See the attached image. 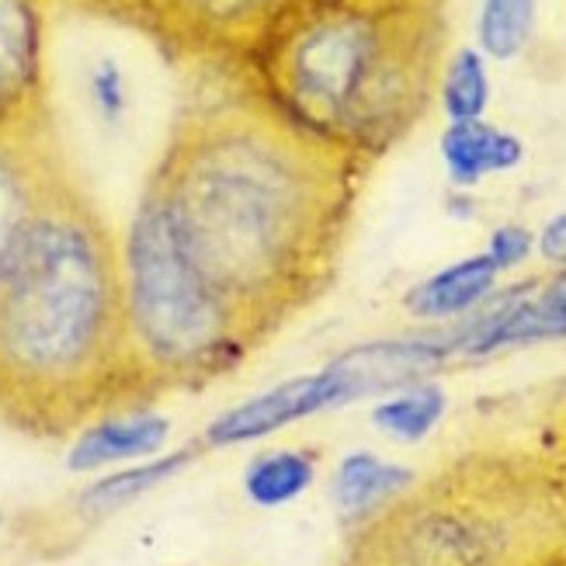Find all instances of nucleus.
Instances as JSON below:
<instances>
[{"label": "nucleus", "mask_w": 566, "mask_h": 566, "mask_svg": "<svg viewBox=\"0 0 566 566\" xmlns=\"http://www.w3.org/2000/svg\"><path fill=\"white\" fill-rule=\"evenodd\" d=\"M170 122L143 185L206 282L261 340L331 292L373 164L295 129L237 77Z\"/></svg>", "instance_id": "f257e3e1"}, {"label": "nucleus", "mask_w": 566, "mask_h": 566, "mask_svg": "<svg viewBox=\"0 0 566 566\" xmlns=\"http://www.w3.org/2000/svg\"><path fill=\"white\" fill-rule=\"evenodd\" d=\"M160 400L136 355L122 243L70 175L39 202L0 275V424L73 438Z\"/></svg>", "instance_id": "f03ea898"}, {"label": "nucleus", "mask_w": 566, "mask_h": 566, "mask_svg": "<svg viewBox=\"0 0 566 566\" xmlns=\"http://www.w3.org/2000/svg\"><path fill=\"white\" fill-rule=\"evenodd\" d=\"M446 39L441 0H319L275 21L223 73L295 129L376 164L428 115Z\"/></svg>", "instance_id": "7ed1b4c3"}, {"label": "nucleus", "mask_w": 566, "mask_h": 566, "mask_svg": "<svg viewBox=\"0 0 566 566\" xmlns=\"http://www.w3.org/2000/svg\"><path fill=\"white\" fill-rule=\"evenodd\" d=\"M566 553V483L532 441H480L355 525L340 566H538Z\"/></svg>", "instance_id": "20e7f679"}, {"label": "nucleus", "mask_w": 566, "mask_h": 566, "mask_svg": "<svg viewBox=\"0 0 566 566\" xmlns=\"http://www.w3.org/2000/svg\"><path fill=\"white\" fill-rule=\"evenodd\" d=\"M118 243L133 344L160 397L230 376L264 344L188 261L154 199L139 195Z\"/></svg>", "instance_id": "39448f33"}, {"label": "nucleus", "mask_w": 566, "mask_h": 566, "mask_svg": "<svg viewBox=\"0 0 566 566\" xmlns=\"http://www.w3.org/2000/svg\"><path fill=\"white\" fill-rule=\"evenodd\" d=\"M319 0H150L136 24L170 60L230 70L285 14Z\"/></svg>", "instance_id": "423d86ee"}, {"label": "nucleus", "mask_w": 566, "mask_h": 566, "mask_svg": "<svg viewBox=\"0 0 566 566\" xmlns=\"http://www.w3.org/2000/svg\"><path fill=\"white\" fill-rule=\"evenodd\" d=\"M70 170L53 115L0 129V275L24 223Z\"/></svg>", "instance_id": "0eeeda50"}, {"label": "nucleus", "mask_w": 566, "mask_h": 566, "mask_svg": "<svg viewBox=\"0 0 566 566\" xmlns=\"http://www.w3.org/2000/svg\"><path fill=\"white\" fill-rule=\"evenodd\" d=\"M49 4L53 0H0V129L53 115Z\"/></svg>", "instance_id": "6e6552de"}, {"label": "nucleus", "mask_w": 566, "mask_h": 566, "mask_svg": "<svg viewBox=\"0 0 566 566\" xmlns=\"http://www.w3.org/2000/svg\"><path fill=\"white\" fill-rule=\"evenodd\" d=\"M344 403L348 400H344V389H340L337 376L327 365H319L316 373L292 376L272 389L258 392V397L230 407L227 413H219L216 421L206 428L202 441L209 449L248 446V441L279 434L292 424L306 421V417H316L324 410H337Z\"/></svg>", "instance_id": "1a4fd4ad"}, {"label": "nucleus", "mask_w": 566, "mask_h": 566, "mask_svg": "<svg viewBox=\"0 0 566 566\" xmlns=\"http://www.w3.org/2000/svg\"><path fill=\"white\" fill-rule=\"evenodd\" d=\"M170 438V421L154 407L105 413L70 438L66 470L70 473H97L122 462H143L164 452Z\"/></svg>", "instance_id": "9d476101"}, {"label": "nucleus", "mask_w": 566, "mask_h": 566, "mask_svg": "<svg viewBox=\"0 0 566 566\" xmlns=\"http://www.w3.org/2000/svg\"><path fill=\"white\" fill-rule=\"evenodd\" d=\"M497 282H501L497 264L480 251V254L446 264L441 272L428 275L424 282H417L403 295V310L413 319H421V324L446 327L462 316H470L473 310H480L490 295L497 292Z\"/></svg>", "instance_id": "9b49d317"}, {"label": "nucleus", "mask_w": 566, "mask_h": 566, "mask_svg": "<svg viewBox=\"0 0 566 566\" xmlns=\"http://www.w3.org/2000/svg\"><path fill=\"white\" fill-rule=\"evenodd\" d=\"M441 164L449 170V181L455 188H476L490 175H504L525 160V143L494 126L486 118L473 122H449L441 133Z\"/></svg>", "instance_id": "f8f14e48"}, {"label": "nucleus", "mask_w": 566, "mask_h": 566, "mask_svg": "<svg viewBox=\"0 0 566 566\" xmlns=\"http://www.w3.org/2000/svg\"><path fill=\"white\" fill-rule=\"evenodd\" d=\"M417 483V473L400 462L379 459L376 452H348L334 470L331 501L352 528L389 507Z\"/></svg>", "instance_id": "ddd939ff"}, {"label": "nucleus", "mask_w": 566, "mask_h": 566, "mask_svg": "<svg viewBox=\"0 0 566 566\" xmlns=\"http://www.w3.org/2000/svg\"><path fill=\"white\" fill-rule=\"evenodd\" d=\"M202 446H185V449H175V452H160L154 459H143V462H133V465H122L115 473H105L97 476L91 486H84L73 507L81 511V518L87 522H102L108 514L129 507L133 501L146 497L150 490H157L160 483H167L170 476H178L181 470L199 459Z\"/></svg>", "instance_id": "4468645a"}, {"label": "nucleus", "mask_w": 566, "mask_h": 566, "mask_svg": "<svg viewBox=\"0 0 566 566\" xmlns=\"http://www.w3.org/2000/svg\"><path fill=\"white\" fill-rule=\"evenodd\" d=\"M316 480V455L306 449H268L243 470V494L258 507H285L300 501Z\"/></svg>", "instance_id": "2eb2a0df"}, {"label": "nucleus", "mask_w": 566, "mask_h": 566, "mask_svg": "<svg viewBox=\"0 0 566 566\" xmlns=\"http://www.w3.org/2000/svg\"><path fill=\"white\" fill-rule=\"evenodd\" d=\"M449 410V397L434 379L397 389L373 407V424L397 441H424Z\"/></svg>", "instance_id": "dca6fc26"}, {"label": "nucleus", "mask_w": 566, "mask_h": 566, "mask_svg": "<svg viewBox=\"0 0 566 566\" xmlns=\"http://www.w3.org/2000/svg\"><path fill=\"white\" fill-rule=\"evenodd\" d=\"M438 102L449 122H473L486 115L490 105V73L486 56L473 45H462L446 60L438 77Z\"/></svg>", "instance_id": "f3484780"}, {"label": "nucleus", "mask_w": 566, "mask_h": 566, "mask_svg": "<svg viewBox=\"0 0 566 566\" xmlns=\"http://www.w3.org/2000/svg\"><path fill=\"white\" fill-rule=\"evenodd\" d=\"M538 0H483L476 39L480 53L490 60H514L528 45L535 29Z\"/></svg>", "instance_id": "a211bd4d"}, {"label": "nucleus", "mask_w": 566, "mask_h": 566, "mask_svg": "<svg viewBox=\"0 0 566 566\" xmlns=\"http://www.w3.org/2000/svg\"><path fill=\"white\" fill-rule=\"evenodd\" d=\"M84 97L97 118V126L118 133L126 126L129 108H133V84H129V73L122 66L112 53L94 56L84 66Z\"/></svg>", "instance_id": "6ab92c4d"}, {"label": "nucleus", "mask_w": 566, "mask_h": 566, "mask_svg": "<svg viewBox=\"0 0 566 566\" xmlns=\"http://www.w3.org/2000/svg\"><path fill=\"white\" fill-rule=\"evenodd\" d=\"M535 251V233L522 223H504L490 233L486 240V258L497 264V272H514V268H522Z\"/></svg>", "instance_id": "aec40b11"}, {"label": "nucleus", "mask_w": 566, "mask_h": 566, "mask_svg": "<svg viewBox=\"0 0 566 566\" xmlns=\"http://www.w3.org/2000/svg\"><path fill=\"white\" fill-rule=\"evenodd\" d=\"M532 446H538L553 459V465L566 483V397L543 413V424H538V434L532 438Z\"/></svg>", "instance_id": "412c9836"}, {"label": "nucleus", "mask_w": 566, "mask_h": 566, "mask_svg": "<svg viewBox=\"0 0 566 566\" xmlns=\"http://www.w3.org/2000/svg\"><path fill=\"white\" fill-rule=\"evenodd\" d=\"M60 4L73 8V11H84V14H94V18H105L112 24H122V29H133L146 11L150 0H60Z\"/></svg>", "instance_id": "4be33fe9"}, {"label": "nucleus", "mask_w": 566, "mask_h": 566, "mask_svg": "<svg viewBox=\"0 0 566 566\" xmlns=\"http://www.w3.org/2000/svg\"><path fill=\"white\" fill-rule=\"evenodd\" d=\"M535 251L553 268V272L556 268H566V212L553 216L543 227V233L535 237Z\"/></svg>", "instance_id": "5701e85b"}, {"label": "nucleus", "mask_w": 566, "mask_h": 566, "mask_svg": "<svg viewBox=\"0 0 566 566\" xmlns=\"http://www.w3.org/2000/svg\"><path fill=\"white\" fill-rule=\"evenodd\" d=\"M538 566H566V553H556V556H549V559H543Z\"/></svg>", "instance_id": "b1692460"}]
</instances>
